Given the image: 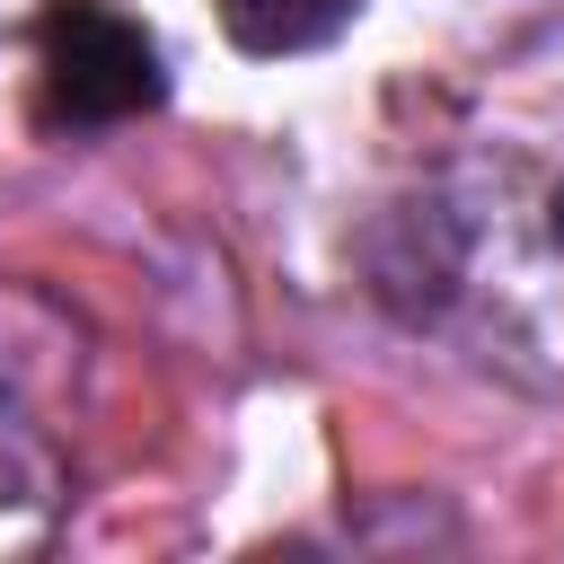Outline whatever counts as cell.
Listing matches in <instances>:
<instances>
[{
	"instance_id": "1",
	"label": "cell",
	"mask_w": 564,
	"mask_h": 564,
	"mask_svg": "<svg viewBox=\"0 0 564 564\" xmlns=\"http://www.w3.org/2000/svg\"><path fill=\"white\" fill-rule=\"evenodd\" d=\"M35 97L53 132H106L167 97L159 44L115 0H53L35 18Z\"/></svg>"
},
{
	"instance_id": "2",
	"label": "cell",
	"mask_w": 564,
	"mask_h": 564,
	"mask_svg": "<svg viewBox=\"0 0 564 564\" xmlns=\"http://www.w3.org/2000/svg\"><path fill=\"white\" fill-rule=\"evenodd\" d=\"M212 9H220V26H229L238 53L282 62V53H317V44H335V35L352 26L361 0H212Z\"/></svg>"
}]
</instances>
